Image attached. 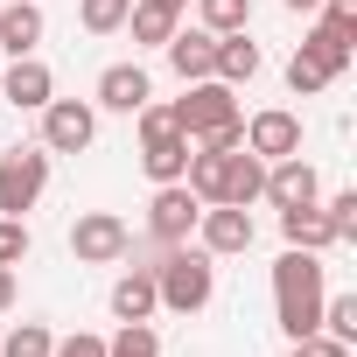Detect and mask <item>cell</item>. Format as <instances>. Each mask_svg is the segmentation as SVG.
Masks as SVG:
<instances>
[{
	"label": "cell",
	"mask_w": 357,
	"mask_h": 357,
	"mask_svg": "<svg viewBox=\"0 0 357 357\" xmlns=\"http://www.w3.org/2000/svg\"><path fill=\"white\" fill-rule=\"evenodd\" d=\"M43 190H50V147H8V161H0V218L36 211Z\"/></svg>",
	"instance_id": "cell-3"
},
{
	"label": "cell",
	"mask_w": 357,
	"mask_h": 357,
	"mask_svg": "<svg viewBox=\"0 0 357 357\" xmlns=\"http://www.w3.org/2000/svg\"><path fill=\"white\" fill-rule=\"evenodd\" d=\"M161 8H175V15H183V8H190V0H161Z\"/></svg>",
	"instance_id": "cell-33"
},
{
	"label": "cell",
	"mask_w": 357,
	"mask_h": 357,
	"mask_svg": "<svg viewBox=\"0 0 357 357\" xmlns=\"http://www.w3.org/2000/svg\"><path fill=\"white\" fill-rule=\"evenodd\" d=\"M154 294H161V308L168 315H197V308H211V294H218V259L204 252V245H168L161 259H154Z\"/></svg>",
	"instance_id": "cell-2"
},
{
	"label": "cell",
	"mask_w": 357,
	"mask_h": 357,
	"mask_svg": "<svg viewBox=\"0 0 357 357\" xmlns=\"http://www.w3.org/2000/svg\"><path fill=\"white\" fill-rule=\"evenodd\" d=\"M280 238L287 245H301V252H329L336 245V231H329V218L308 204V211H280Z\"/></svg>",
	"instance_id": "cell-20"
},
{
	"label": "cell",
	"mask_w": 357,
	"mask_h": 357,
	"mask_svg": "<svg viewBox=\"0 0 357 357\" xmlns=\"http://www.w3.org/2000/svg\"><path fill=\"white\" fill-rule=\"evenodd\" d=\"M105 357H161V336L147 322H119V336H105Z\"/></svg>",
	"instance_id": "cell-23"
},
{
	"label": "cell",
	"mask_w": 357,
	"mask_h": 357,
	"mask_svg": "<svg viewBox=\"0 0 357 357\" xmlns=\"http://www.w3.org/2000/svg\"><path fill=\"white\" fill-rule=\"evenodd\" d=\"M126 29H133V43H140V50H161L175 29H183V15L161 8V0H133V8H126Z\"/></svg>",
	"instance_id": "cell-19"
},
{
	"label": "cell",
	"mask_w": 357,
	"mask_h": 357,
	"mask_svg": "<svg viewBox=\"0 0 357 357\" xmlns=\"http://www.w3.org/2000/svg\"><path fill=\"white\" fill-rule=\"evenodd\" d=\"M43 0H8L0 8V50L8 56H36V43H43Z\"/></svg>",
	"instance_id": "cell-15"
},
{
	"label": "cell",
	"mask_w": 357,
	"mask_h": 357,
	"mask_svg": "<svg viewBox=\"0 0 357 357\" xmlns=\"http://www.w3.org/2000/svg\"><path fill=\"white\" fill-rule=\"evenodd\" d=\"M197 218H204V204H197L190 183H154V204H147V238L154 245H183L197 231Z\"/></svg>",
	"instance_id": "cell-7"
},
{
	"label": "cell",
	"mask_w": 357,
	"mask_h": 357,
	"mask_svg": "<svg viewBox=\"0 0 357 357\" xmlns=\"http://www.w3.org/2000/svg\"><path fill=\"white\" fill-rule=\"evenodd\" d=\"M197 238H204V252H211V259H231V252H252L259 225H252V211H238V204H204Z\"/></svg>",
	"instance_id": "cell-8"
},
{
	"label": "cell",
	"mask_w": 357,
	"mask_h": 357,
	"mask_svg": "<svg viewBox=\"0 0 357 357\" xmlns=\"http://www.w3.org/2000/svg\"><path fill=\"white\" fill-rule=\"evenodd\" d=\"M273 211H308L315 197H322V175H315V161H301V154H287V161H266V190H259Z\"/></svg>",
	"instance_id": "cell-9"
},
{
	"label": "cell",
	"mask_w": 357,
	"mask_h": 357,
	"mask_svg": "<svg viewBox=\"0 0 357 357\" xmlns=\"http://www.w3.org/2000/svg\"><path fill=\"white\" fill-rule=\"evenodd\" d=\"M315 329L357 350V294H322V322H315Z\"/></svg>",
	"instance_id": "cell-21"
},
{
	"label": "cell",
	"mask_w": 357,
	"mask_h": 357,
	"mask_svg": "<svg viewBox=\"0 0 357 357\" xmlns=\"http://www.w3.org/2000/svg\"><path fill=\"white\" fill-rule=\"evenodd\" d=\"M161 50H168V70L183 77V84H197V77L218 70V36H211V29H175Z\"/></svg>",
	"instance_id": "cell-12"
},
{
	"label": "cell",
	"mask_w": 357,
	"mask_h": 357,
	"mask_svg": "<svg viewBox=\"0 0 357 357\" xmlns=\"http://www.w3.org/2000/svg\"><path fill=\"white\" fill-rule=\"evenodd\" d=\"M147 98H154V84H147V70H140V63H105V70H98V98H91V105H105V112H126V119H133Z\"/></svg>",
	"instance_id": "cell-11"
},
{
	"label": "cell",
	"mask_w": 357,
	"mask_h": 357,
	"mask_svg": "<svg viewBox=\"0 0 357 357\" xmlns=\"http://www.w3.org/2000/svg\"><path fill=\"white\" fill-rule=\"evenodd\" d=\"M168 112H175V126H183L190 140H204V133H218V126H231V119H238V91H231V84H218V77H197L183 98L168 105Z\"/></svg>",
	"instance_id": "cell-4"
},
{
	"label": "cell",
	"mask_w": 357,
	"mask_h": 357,
	"mask_svg": "<svg viewBox=\"0 0 357 357\" xmlns=\"http://www.w3.org/2000/svg\"><path fill=\"white\" fill-rule=\"evenodd\" d=\"M70 252H77V266H119V259H133V231L112 211H84L70 225Z\"/></svg>",
	"instance_id": "cell-5"
},
{
	"label": "cell",
	"mask_w": 357,
	"mask_h": 357,
	"mask_svg": "<svg viewBox=\"0 0 357 357\" xmlns=\"http://www.w3.org/2000/svg\"><path fill=\"white\" fill-rule=\"evenodd\" d=\"M315 211L329 218L336 245H343V238H357V190H336V197H329V204H315Z\"/></svg>",
	"instance_id": "cell-27"
},
{
	"label": "cell",
	"mask_w": 357,
	"mask_h": 357,
	"mask_svg": "<svg viewBox=\"0 0 357 357\" xmlns=\"http://www.w3.org/2000/svg\"><path fill=\"white\" fill-rule=\"evenodd\" d=\"M50 322H15L8 329V343H0V357H50Z\"/></svg>",
	"instance_id": "cell-24"
},
{
	"label": "cell",
	"mask_w": 357,
	"mask_h": 357,
	"mask_svg": "<svg viewBox=\"0 0 357 357\" xmlns=\"http://www.w3.org/2000/svg\"><path fill=\"white\" fill-rule=\"evenodd\" d=\"M0 91H8V105H15V112H43V105L56 98V77H50V63H43V56H15V70L0 77Z\"/></svg>",
	"instance_id": "cell-13"
},
{
	"label": "cell",
	"mask_w": 357,
	"mask_h": 357,
	"mask_svg": "<svg viewBox=\"0 0 357 357\" xmlns=\"http://www.w3.org/2000/svg\"><path fill=\"white\" fill-rule=\"evenodd\" d=\"M287 84H294V91H301V98H315V91H322V84H329V70H322V63H315V56H308V50H294V56H287Z\"/></svg>",
	"instance_id": "cell-28"
},
{
	"label": "cell",
	"mask_w": 357,
	"mask_h": 357,
	"mask_svg": "<svg viewBox=\"0 0 357 357\" xmlns=\"http://www.w3.org/2000/svg\"><path fill=\"white\" fill-rule=\"evenodd\" d=\"M36 252V231H29V218H0V266H22Z\"/></svg>",
	"instance_id": "cell-26"
},
{
	"label": "cell",
	"mask_w": 357,
	"mask_h": 357,
	"mask_svg": "<svg viewBox=\"0 0 357 357\" xmlns=\"http://www.w3.org/2000/svg\"><path fill=\"white\" fill-rule=\"evenodd\" d=\"M322 294H329V287H322V252L287 245V252L273 259V322H280L287 343L322 322Z\"/></svg>",
	"instance_id": "cell-1"
},
{
	"label": "cell",
	"mask_w": 357,
	"mask_h": 357,
	"mask_svg": "<svg viewBox=\"0 0 357 357\" xmlns=\"http://www.w3.org/2000/svg\"><path fill=\"white\" fill-rule=\"evenodd\" d=\"M50 357H105V336H91V329H77V336H63V343H50Z\"/></svg>",
	"instance_id": "cell-30"
},
{
	"label": "cell",
	"mask_w": 357,
	"mask_h": 357,
	"mask_svg": "<svg viewBox=\"0 0 357 357\" xmlns=\"http://www.w3.org/2000/svg\"><path fill=\"white\" fill-rule=\"evenodd\" d=\"M190 133L183 126H168V133H154V140H140V168H147V183H183V168H190Z\"/></svg>",
	"instance_id": "cell-14"
},
{
	"label": "cell",
	"mask_w": 357,
	"mask_h": 357,
	"mask_svg": "<svg viewBox=\"0 0 357 357\" xmlns=\"http://www.w3.org/2000/svg\"><path fill=\"white\" fill-rule=\"evenodd\" d=\"M15 301V266H0V308Z\"/></svg>",
	"instance_id": "cell-31"
},
{
	"label": "cell",
	"mask_w": 357,
	"mask_h": 357,
	"mask_svg": "<svg viewBox=\"0 0 357 357\" xmlns=\"http://www.w3.org/2000/svg\"><path fill=\"white\" fill-rule=\"evenodd\" d=\"M245 147H252L259 161H287V154H301V119L280 112V105H266V112L245 119Z\"/></svg>",
	"instance_id": "cell-10"
},
{
	"label": "cell",
	"mask_w": 357,
	"mask_h": 357,
	"mask_svg": "<svg viewBox=\"0 0 357 357\" xmlns=\"http://www.w3.org/2000/svg\"><path fill=\"white\" fill-rule=\"evenodd\" d=\"M161 308V294H154V266H126L119 280H112V315L119 322H147Z\"/></svg>",
	"instance_id": "cell-16"
},
{
	"label": "cell",
	"mask_w": 357,
	"mask_h": 357,
	"mask_svg": "<svg viewBox=\"0 0 357 357\" xmlns=\"http://www.w3.org/2000/svg\"><path fill=\"white\" fill-rule=\"evenodd\" d=\"M126 8H133V0H77V22L91 36H112V29H126Z\"/></svg>",
	"instance_id": "cell-25"
},
{
	"label": "cell",
	"mask_w": 357,
	"mask_h": 357,
	"mask_svg": "<svg viewBox=\"0 0 357 357\" xmlns=\"http://www.w3.org/2000/svg\"><path fill=\"white\" fill-rule=\"evenodd\" d=\"M259 63H266V56H259V43L238 29V36H218V70H211V77L238 91V84H252V77H259Z\"/></svg>",
	"instance_id": "cell-17"
},
{
	"label": "cell",
	"mask_w": 357,
	"mask_h": 357,
	"mask_svg": "<svg viewBox=\"0 0 357 357\" xmlns=\"http://www.w3.org/2000/svg\"><path fill=\"white\" fill-rule=\"evenodd\" d=\"M98 140V105L91 98H50L43 105V147L50 154H84Z\"/></svg>",
	"instance_id": "cell-6"
},
{
	"label": "cell",
	"mask_w": 357,
	"mask_h": 357,
	"mask_svg": "<svg viewBox=\"0 0 357 357\" xmlns=\"http://www.w3.org/2000/svg\"><path fill=\"white\" fill-rule=\"evenodd\" d=\"M197 15H204L211 36H238L252 22V0H197Z\"/></svg>",
	"instance_id": "cell-22"
},
{
	"label": "cell",
	"mask_w": 357,
	"mask_h": 357,
	"mask_svg": "<svg viewBox=\"0 0 357 357\" xmlns=\"http://www.w3.org/2000/svg\"><path fill=\"white\" fill-rule=\"evenodd\" d=\"M259 190H266V161H259L252 147H238V154H231V168H225V204L252 211V204H259Z\"/></svg>",
	"instance_id": "cell-18"
},
{
	"label": "cell",
	"mask_w": 357,
	"mask_h": 357,
	"mask_svg": "<svg viewBox=\"0 0 357 357\" xmlns=\"http://www.w3.org/2000/svg\"><path fill=\"white\" fill-rule=\"evenodd\" d=\"M280 8H287V15H315V8H322V0H280Z\"/></svg>",
	"instance_id": "cell-32"
},
{
	"label": "cell",
	"mask_w": 357,
	"mask_h": 357,
	"mask_svg": "<svg viewBox=\"0 0 357 357\" xmlns=\"http://www.w3.org/2000/svg\"><path fill=\"white\" fill-rule=\"evenodd\" d=\"M294 357H350V343H336V336L308 329V336H294Z\"/></svg>",
	"instance_id": "cell-29"
}]
</instances>
